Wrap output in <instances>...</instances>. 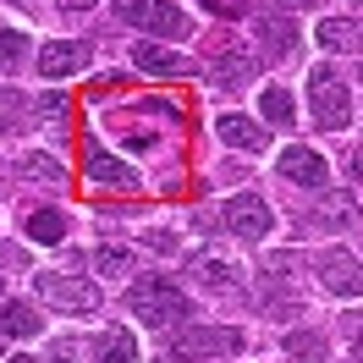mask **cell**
Masks as SVG:
<instances>
[{"mask_svg": "<svg viewBox=\"0 0 363 363\" xmlns=\"http://www.w3.org/2000/svg\"><path fill=\"white\" fill-rule=\"evenodd\" d=\"M275 226V209L259 199V193H237L226 204V231L231 237H242V242H259V237H270Z\"/></svg>", "mask_w": 363, "mask_h": 363, "instance_id": "6", "label": "cell"}, {"mask_svg": "<svg viewBox=\"0 0 363 363\" xmlns=\"http://www.w3.org/2000/svg\"><path fill=\"white\" fill-rule=\"evenodd\" d=\"M28 237H33V242H61V237H67V215H61V209H33V215H28Z\"/></svg>", "mask_w": 363, "mask_h": 363, "instance_id": "19", "label": "cell"}, {"mask_svg": "<svg viewBox=\"0 0 363 363\" xmlns=\"http://www.w3.org/2000/svg\"><path fill=\"white\" fill-rule=\"evenodd\" d=\"M83 171H89V182H99V187H116V193H133V187H138V171H133V165H121L116 155L94 149V143H89V155H83Z\"/></svg>", "mask_w": 363, "mask_h": 363, "instance_id": "11", "label": "cell"}, {"mask_svg": "<svg viewBox=\"0 0 363 363\" xmlns=\"http://www.w3.org/2000/svg\"><path fill=\"white\" fill-rule=\"evenodd\" d=\"M308 111H314V127H325V133H341L352 121V94L330 67L308 72Z\"/></svg>", "mask_w": 363, "mask_h": 363, "instance_id": "2", "label": "cell"}, {"mask_svg": "<svg viewBox=\"0 0 363 363\" xmlns=\"http://www.w3.org/2000/svg\"><path fill=\"white\" fill-rule=\"evenodd\" d=\"M94 67V45L89 39H55V45L39 50V72L45 77H72V72Z\"/></svg>", "mask_w": 363, "mask_h": 363, "instance_id": "8", "label": "cell"}, {"mask_svg": "<svg viewBox=\"0 0 363 363\" xmlns=\"http://www.w3.org/2000/svg\"><path fill=\"white\" fill-rule=\"evenodd\" d=\"M259 111H264V121H270V127H292V121H297L292 94H286V89H275V83L259 94Z\"/></svg>", "mask_w": 363, "mask_h": 363, "instance_id": "17", "label": "cell"}, {"mask_svg": "<svg viewBox=\"0 0 363 363\" xmlns=\"http://www.w3.org/2000/svg\"><path fill=\"white\" fill-rule=\"evenodd\" d=\"M61 116H67V99H61V94H45V99H39V121H61Z\"/></svg>", "mask_w": 363, "mask_h": 363, "instance_id": "26", "label": "cell"}, {"mask_svg": "<svg viewBox=\"0 0 363 363\" xmlns=\"http://www.w3.org/2000/svg\"><path fill=\"white\" fill-rule=\"evenodd\" d=\"M226 352H242V330L231 325H187L171 336V358H226Z\"/></svg>", "mask_w": 363, "mask_h": 363, "instance_id": "5", "label": "cell"}, {"mask_svg": "<svg viewBox=\"0 0 363 363\" xmlns=\"http://www.w3.org/2000/svg\"><path fill=\"white\" fill-rule=\"evenodd\" d=\"M204 72H209V83L237 89V83H248V77H253V61H248V55H231V50H226V55H215Z\"/></svg>", "mask_w": 363, "mask_h": 363, "instance_id": "15", "label": "cell"}, {"mask_svg": "<svg viewBox=\"0 0 363 363\" xmlns=\"http://www.w3.org/2000/svg\"><path fill=\"white\" fill-rule=\"evenodd\" d=\"M281 6H314V0H281Z\"/></svg>", "mask_w": 363, "mask_h": 363, "instance_id": "32", "label": "cell"}, {"mask_svg": "<svg viewBox=\"0 0 363 363\" xmlns=\"http://www.w3.org/2000/svg\"><path fill=\"white\" fill-rule=\"evenodd\" d=\"M55 6H61V11H89L94 0H55Z\"/></svg>", "mask_w": 363, "mask_h": 363, "instance_id": "30", "label": "cell"}, {"mask_svg": "<svg viewBox=\"0 0 363 363\" xmlns=\"http://www.w3.org/2000/svg\"><path fill=\"white\" fill-rule=\"evenodd\" d=\"M55 363H77V341H55Z\"/></svg>", "mask_w": 363, "mask_h": 363, "instance_id": "28", "label": "cell"}, {"mask_svg": "<svg viewBox=\"0 0 363 363\" xmlns=\"http://www.w3.org/2000/svg\"><path fill=\"white\" fill-rule=\"evenodd\" d=\"M0 171H6V165H0Z\"/></svg>", "mask_w": 363, "mask_h": 363, "instance_id": "34", "label": "cell"}, {"mask_svg": "<svg viewBox=\"0 0 363 363\" xmlns=\"http://www.w3.org/2000/svg\"><path fill=\"white\" fill-rule=\"evenodd\" d=\"M358 77H363V72H358Z\"/></svg>", "mask_w": 363, "mask_h": 363, "instance_id": "35", "label": "cell"}, {"mask_svg": "<svg viewBox=\"0 0 363 363\" xmlns=\"http://www.w3.org/2000/svg\"><path fill=\"white\" fill-rule=\"evenodd\" d=\"M259 39L270 45V55H292L297 50V28L286 17H259Z\"/></svg>", "mask_w": 363, "mask_h": 363, "instance_id": "18", "label": "cell"}, {"mask_svg": "<svg viewBox=\"0 0 363 363\" xmlns=\"http://www.w3.org/2000/svg\"><path fill=\"white\" fill-rule=\"evenodd\" d=\"M127 303H133V314L143 319V325H155V330H165V325L182 319V314H193L171 275H138V286L127 292Z\"/></svg>", "mask_w": 363, "mask_h": 363, "instance_id": "1", "label": "cell"}, {"mask_svg": "<svg viewBox=\"0 0 363 363\" xmlns=\"http://www.w3.org/2000/svg\"><path fill=\"white\" fill-rule=\"evenodd\" d=\"M133 61H138V72H149V77H177L182 72V55L165 50V45H138Z\"/></svg>", "mask_w": 363, "mask_h": 363, "instance_id": "14", "label": "cell"}, {"mask_svg": "<svg viewBox=\"0 0 363 363\" xmlns=\"http://www.w3.org/2000/svg\"><path fill=\"white\" fill-rule=\"evenodd\" d=\"M39 297H50L55 308H67V314H99V286H94L89 275H67V270H39Z\"/></svg>", "mask_w": 363, "mask_h": 363, "instance_id": "4", "label": "cell"}, {"mask_svg": "<svg viewBox=\"0 0 363 363\" xmlns=\"http://www.w3.org/2000/svg\"><path fill=\"white\" fill-rule=\"evenodd\" d=\"M319 281H325L336 297H363V270H358V259H352V253H341V248H330L325 259H319Z\"/></svg>", "mask_w": 363, "mask_h": 363, "instance_id": "10", "label": "cell"}, {"mask_svg": "<svg viewBox=\"0 0 363 363\" xmlns=\"http://www.w3.org/2000/svg\"><path fill=\"white\" fill-rule=\"evenodd\" d=\"M209 11H215V17H237V11H242V0H204Z\"/></svg>", "mask_w": 363, "mask_h": 363, "instance_id": "27", "label": "cell"}, {"mask_svg": "<svg viewBox=\"0 0 363 363\" xmlns=\"http://www.w3.org/2000/svg\"><path fill=\"white\" fill-rule=\"evenodd\" d=\"M111 11L121 23L143 28V33H160V39H187L193 33L187 11H177L171 0H111Z\"/></svg>", "mask_w": 363, "mask_h": 363, "instance_id": "3", "label": "cell"}, {"mask_svg": "<svg viewBox=\"0 0 363 363\" xmlns=\"http://www.w3.org/2000/svg\"><path fill=\"white\" fill-rule=\"evenodd\" d=\"M94 270L99 275H127L133 270V253L127 248H94Z\"/></svg>", "mask_w": 363, "mask_h": 363, "instance_id": "23", "label": "cell"}, {"mask_svg": "<svg viewBox=\"0 0 363 363\" xmlns=\"http://www.w3.org/2000/svg\"><path fill=\"white\" fill-rule=\"evenodd\" d=\"M23 55H28V39L17 33V28H0V67H6V72L23 67Z\"/></svg>", "mask_w": 363, "mask_h": 363, "instance_id": "24", "label": "cell"}, {"mask_svg": "<svg viewBox=\"0 0 363 363\" xmlns=\"http://www.w3.org/2000/svg\"><path fill=\"white\" fill-rule=\"evenodd\" d=\"M6 363H39V358H28V352H17V358H6Z\"/></svg>", "mask_w": 363, "mask_h": 363, "instance_id": "31", "label": "cell"}, {"mask_svg": "<svg viewBox=\"0 0 363 363\" xmlns=\"http://www.w3.org/2000/svg\"><path fill=\"white\" fill-rule=\"evenodd\" d=\"M94 363H138V341H133V330L111 325L105 336L94 341Z\"/></svg>", "mask_w": 363, "mask_h": 363, "instance_id": "13", "label": "cell"}, {"mask_svg": "<svg viewBox=\"0 0 363 363\" xmlns=\"http://www.w3.org/2000/svg\"><path fill=\"white\" fill-rule=\"evenodd\" d=\"M347 165H352V182H363V143L352 149V160H347Z\"/></svg>", "mask_w": 363, "mask_h": 363, "instance_id": "29", "label": "cell"}, {"mask_svg": "<svg viewBox=\"0 0 363 363\" xmlns=\"http://www.w3.org/2000/svg\"><path fill=\"white\" fill-rule=\"evenodd\" d=\"M0 297H6V281H0Z\"/></svg>", "mask_w": 363, "mask_h": 363, "instance_id": "33", "label": "cell"}, {"mask_svg": "<svg viewBox=\"0 0 363 363\" xmlns=\"http://www.w3.org/2000/svg\"><path fill=\"white\" fill-rule=\"evenodd\" d=\"M319 45L325 50H352V45H363V28L358 23H319Z\"/></svg>", "mask_w": 363, "mask_h": 363, "instance_id": "21", "label": "cell"}, {"mask_svg": "<svg viewBox=\"0 0 363 363\" xmlns=\"http://www.w3.org/2000/svg\"><path fill=\"white\" fill-rule=\"evenodd\" d=\"M286 347H292V352H303V358H308V352H314V358L325 352V341H319L314 330H297V336H286Z\"/></svg>", "mask_w": 363, "mask_h": 363, "instance_id": "25", "label": "cell"}, {"mask_svg": "<svg viewBox=\"0 0 363 363\" xmlns=\"http://www.w3.org/2000/svg\"><path fill=\"white\" fill-rule=\"evenodd\" d=\"M215 138H220L226 149H242V155H259V149H264V127L248 121V116H237V111H226L215 121Z\"/></svg>", "mask_w": 363, "mask_h": 363, "instance_id": "12", "label": "cell"}, {"mask_svg": "<svg viewBox=\"0 0 363 363\" xmlns=\"http://www.w3.org/2000/svg\"><path fill=\"white\" fill-rule=\"evenodd\" d=\"M193 275L204 281L209 292H231V281H237V275H231V264H220V259H199V264H193Z\"/></svg>", "mask_w": 363, "mask_h": 363, "instance_id": "22", "label": "cell"}, {"mask_svg": "<svg viewBox=\"0 0 363 363\" xmlns=\"http://www.w3.org/2000/svg\"><path fill=\"white\" fill-rule=\"evenodd\" d=\"M45 330V319L33 314L28 303H6L0 308V336H39Z\"/></svg>", "mask_w": 363, "mask_h": 363, "instance_id": "16", "label": "cell"}, {"mask_svg": "<svg viewBox=\"0 0 363 363\" xmlns=\"http://www.w3.org/2000/svg\"><path fill=\"white\" fill-rule=\"evenodd\" d=\"M314 226H325V231L363 226V215H358V193H341V187H319V199H314Z\"/></svg>", "mask_w": 363, "mask_h": 363, "instance_id": "9", "label": "cell"}, {"mask_svg": "<svg viewBox=\"0 0 363 363\" xmlns=\"http://www.w3.org/2000/svg\"><path fill=\"white\" fill-rule=\"evenodd\" d=\"M23 177L55 187V182H67V171H61V160H55V155H23Z\"/></svg>", "mask_w": 363, "mask_h": 363, "instance_id": "20", "label": "cell"}, {"mask_svg": "<svg viewBox=\"0 0 363 363\" xmlns=\"http://www.w3.org/2000/svg\"><path fill=\"white\" fill-rule=\"evenodd\" d=\"M275 171L292 182V187H330V165H325V155H314V149H303V143H292V149H281V160H275Z\"/></svg>", "mask_w": 363, "mask_h": 363, "instance_id": "7", "label": "cell"}]
</instances>
